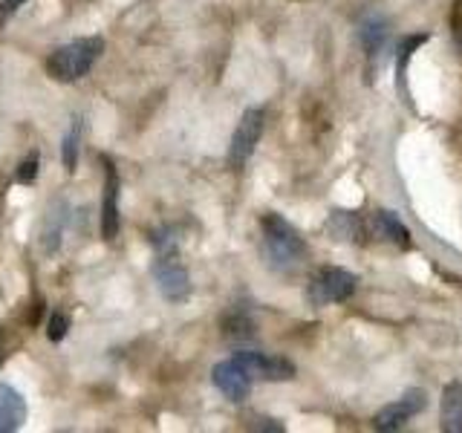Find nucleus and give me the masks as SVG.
Here are the masks:
<instances>
[{
	"label": "nucleus",
	"instance_id": "1",
	"mask_svg": "<svg viewBox=\"0 0 462 433\" xmlns=\"http://www.w3.org/2000/svg\"><path fill=\"white\" fill-rule=\"evenodd\" d=\"M260 235H263V257L274 272L292 274L307 257V243L300 240L295 226L286 223L281 214H263Z\"/></svg>",
	"mask_w": 462,
	"mask_h": 433
},
{
	"label": "nucleus",
	"instance_id": "2",
	"mask_svg": "<svg viewBox=\"0 0 462 433\" xmlns=\"http://www.w3.org/2000/svg\"><path fill=\"white\" fill-rule=\"evenodd\" d=\"M105 52V41L98 35L93 38H76L69 43H61V47H55L47 58V72L55 78V81H81L87 72L96 67V61Z\"/></svg>",
	"mask_w": 462,
	"mask_h": 433
},
{
	"label": "nucleus",
	"instance_id": "3",
	"mask_svg": "<svg viewBox=\"0 0 462 433\" xmlns=\"http://www.w3.org/2000/svg\"><path fill=\"white\" fill-rule=\"evenodd\" d=\"M356 274H350L346 269H338V266H327L315 274L307 286V298L312 307H332V303H344L350 300L353 292H356Z\"/></svg>",
	"mask_w": 462,
	"mask_h": 433
},
{
	"label": "nucleus",
	"instance_id": "4",
	"mask_svg": "<svg viewBox=\"0 0 462 433\" xmlns=\"http://www.w3.org/2000/svg\"><path fill=\"white\" fill-rule=\"evenodd\" d=\"M263 122H266V113L260 107H249L240 115L235 134H231V144H228V165L231 168H243L252 159L260 136H263Z\"/></svg>",
	"mask_w": 462,
	"mask_h": 433
},
{
	"label": "nucleus",
	"instance_id": "5",
	"mask_svg": "<svg viewBox=\"0 0 462 433\" xmlns=\"http://www.w3.org/2000/svg\"><path fill=\"white\" fill-rule=\"evenodd\" d=\"M153 281H156L159 292H162V298L171 303H182L188 295H191V278H188V269L177 260V252L156 257Z\"/></svg>",
	"mask_w": 462,
	"mask_h": 433
},
{
	"label": "nucleus",
	"instance_id": "6",
	"mask_svg": "<svg viewBox=\"0 0 462 433\" xmlns=\"http://www.w3.org/2000/svg\"><path fill=\"white\" fill-rule=\"evenodd\" d=\"M237 364L260 382H289L295 379V364L283 355H272V353H257V350H240L231 355Z\"/></svg>",
	"mask_w": 462,
	"mask_h": 433
},
{
	"label": "nucleus",
	"instance_id": "7",
	"mask_svg": "<svg viewBox=\"0 0 462 433\" xmlns=\"http://www.w3.org/2000/svg\"><path fill=\"white\" fill-rule=\"evenodd\" d=\"M428 408V396H425V390H419V387H411V390H404L402 399L393 401V404H384V408L375 413L373 419V425L375 430H399L411 422L413 416H419Z\"/></svg>",
	"mask_w": 462,
	"mask_h": 433
},
{
	"label": "nucleus",
	"instance_id": "8",
	"mask_svg": "<svg viewBox=\"0 0 462 433\" xmlns=\"http://www.w3.org/2000/svg\"><path fill=\"white\" fill-rule=\"evenodd\" d=\"M211 382L228 401H235V404L245 401L252 393V375L245 373L235 358L217 361L211 367Z\"/></svg>",
	"mask_w": 462,
	"mask_h": 433
},
{
	"label": "nucleus",
	"instance_id": "9",
	"mask_svg": "<svg viewBox=\"0 0 462 433\" xmlns=\"http://www.w3.org/2000/svg\"><path fill=\"white\" fill-rule=\"evenodd\" d=\"M122 226L119 216V173L110 159H105V194H101V237L116 240Z\"/></svg>",
	"mask_w": 462,
	"mask_h": 433
},
{
	"label": "nucleus",
	"instance_id": "10",
	"mask_svg": "<svg viewBox=\"0 0 462 433\" xmlns=\"http://www.w3.org/2000/svg\"><path fill=\"white\" fill-rule=\"evenodd\" d=\"M67 220H69V206L64 199H55L47 208V214H43V228H41V249L47 254H55L61 249Z\"/></svg>",
	"mask_w": 462,
	"mask_h": 433
},
{
	"label": "nucleus",
	"instance_id": "11",
	"mask_svg": "<svg viewBox=\"0 0 462 433\" xmlns=\"http://www.w3.org/2000/svg\"><path fill=\"white\" fill-rule=\"evenodd\" d=\"M26 422V399L12 384L0 382V433H14Z\"/></svg>",
	"mask_w": 462,
	"mask_h": 433
},
{
	"label": "nucleus",
	"instance_id": "12",
	"mask_svg": "<svg viewBox=\"0 0 462 433\" xmlns=\"http://www.w3.org/2000/svg\"><path fill=\"white\" fill-rule=\"evenodd\" d=\"M327 231L341 243H365V223L353 211H332L327 220Z\"/></svg>",
	"mask_w": 462,
	"mask_h": 433
},
{
	"label": "nucleus",
	"instance_id": "13",
	"mask_svg": "<svg viewBox=\"0 0 462 433\" xmlns=\"http://www.w3.org/2000/svg\"><path fill=\"white\" fill-rule=\"evenodd\" d=\"M442 430L462 433V382H448L442 387Z\"/></svg>",
	"mask_w": 462,
	"mask_h": 433
},
{
	"label": "nucleus",
	"instance_id": "14",
	"mask_svg": "<svg viewBox=\"0 0 462 433\" xmlns=\"http://www.w3.org/2000/svg\"><path fill=\"white\" fill-rule=\"evenodd\" d=\"M373 228L379 231L384 240L399 245V249H408V245H411V228L404 226L399 220V214H393V211H375L373 214Z\"/></svg>",
	"mask_w": 462,
	"mask_h": 433
},
{
	"label": "nucleus",
	"instance_id": "15",
	"mask_svg": "<svg viewBox=\"0 0 462 433\" xmlns=\"http://www.w3.org/2000/svg\"><path fill=\"white\" fill-rule=\"evenodd\" d=\"M358 41L365 43V50H367L370 58L382 52L384 41H387V21L382 18V14H370V18L361 21V26H358Z\"/></svg>",
	"mask_w": 462,
	"mask_h": 433
},
{
	"label": "nucleus",
	"instance_id": "16",
	"mask_svg": "<svg viewBox=\"0 0 462 433\" xmlns=\"http://www.w3.org/2000/svg\"><path fill=\"white\" fill-rule=\"evenodd\" d=\"M428 41V32L422 35H408L399 41V55H396V87H402V93L408 96V64L413 58V50H419Z\"/></svg>",
	"mask_w": 462,
	"mask_h": 433
},
{
	"label": "nucleus",
	"instance_id": "17",
	"mask_svg": "<svg viewBox=\"0 0 462 433\" xmlns=\"http://www.w3.org/2000/svg\"><path fill=\"white\" fill-rule=\"evenodd\" d=\"M81 130H84V119L76 115V119L69 122L67 134H64V144H61V162L64 168L72 173L79 168V151H81Z\"/></svg>",
	"mask_w": 462,
	"mask_h": 433
},
{
	"label": "nucleus",
	"instance_id": "18",
	"mask_svg": "<svg viewBox=\"0 0 462 433\" xmlns=\"http://www.w3.org/2000/svg\"><path fill=\"white\" fill-rule=\"evenodd\" d=\"M223 329H226V336L228 338H252L254 336V324H252V318L249 315H243V312H231L228 318H226V324H223Z\"/></svg>",
	"mask_w": 462,
	"mask_h": 433
},
{
	"label": "nucleus",
	"instance_id": "19",
	"mask_svg": "<svg viewBox=\"0 0 462 433\" xmlns=\"http://www.w3.org/2000/svg\"><path fill=\"white\" fill-rule=\"evenodd\" d=\"M35 177H38V151H32L26 159H21L18 173H14V180H18L21 185H32Z\"/></svg>",
	"mask_w": 462,
	"mask_h": 433
},
{
	"label": "nucleus",
	"instance_id": "20",
	"mask_svg": "<svg viewBox=\"0 0 462 433\" xmlns=\"http://www.w3.org/2000/svg\"><path fill=\"white\" fill-rule=\"evenodd\" d=\"M67 332H69V318L64 312H52L50 324H47V338L58 344V341L67 338Z\"/></svg>",
	"mask_w": 462,
	"mask_h": 433
},
{
	"label": "nucleus",
	"instance_id": "21",
	"mask_svg": "<svg viewBox=\"0 0 462 433\" xmlns=\"http://www.w3.org/2000/svg\"><path fill=\"white\" fill-rule=\"evenodd\" d=\"M23 4H26V0H0V21L12 18V14L18 12V9H21Z\"/></svg>",
	"mask_w": 462,
	"mask_h": 433
},
{
	"label": "nucleus",
	"instance_id": "22",
	"mask_svg": "<svg viewBox=\"0 0 462 433\" xmlns=\"http://www.w3.org/2000/svg\"><path fill=\"white\" fill-rule=\"evenodd\" d=\"M254 428H257V430H274V433H281V430H283L281 422H274V419H266V416H257V419H254Z\"/></svg>",
	"mask_w": 462,
	"mask_h": 433
},
{
	"label": "nucleus",
	"instance_id": "23",
	"mask_svg": "<svg viewBox=\"0 0 462 433\" xmlns=\"http://www.w3.org/2000/svg\"><path fill=\"white\" fill-rule=\"evenodd\" d=\"M4 358H6V329L0 327V364H4Z\"/></svg>",
	"mask_w": 462,
	"mask_h": 433
}]
</instances>
